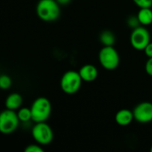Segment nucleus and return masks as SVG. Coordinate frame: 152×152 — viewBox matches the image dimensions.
Instances as JSON below:
<instances>
[{
  "mask_svg": "<svg viewBox=\"0 0 152 152\" xmlns=\"http://www.w3.org/2000/svg\"><path fill=\"white\" fill-rule=\"evenodd\" d=\"M38 18L44 21H53L61 14L60 4L56 0H40L36 8Z\"/></svg>",
  "mask_w": 152,
  "mask_h": 152,
  "instance_id": "nucleus-1",
  "label": "nucleus"
},
{
  "mask_svg": "<svg viewBox=\"0 0 152 152\" xmlns=\"http://www.w3.org/2000/svg\"><path fill=\"white\" fill-rule=\"evenodd\" d=\"M30 110L32 113V121L35 123L45 122L51 115L52 104L47 98L38 97L33 102Z\"/></svg>",
  "mask_w": 152,
  "mask_h": 152,
  "instance_id": "nucleus-2",
  "label": "nucleus"
},
{
  "mask_svg": "<svg viewBox=\"0 0 152 152\" xmlns=\"http://www.w3.org/2000/svg\"><path fill=\"white\" fill-rule=\"evenodd\" d=\"M82 82L83 80L78 71L69 70L62 75L60 86L61 91L66 94H74L79 91Z\"/></svg>",
  "mask_w": 152,
  "mask_h": 152,
  "instance_id": "nucleus-3",
  "label": "nucleus"
},
{
  "mask_svg": "<svg viewBox=\"0 0 152 152\" xmlns=\"http://www.w3.org/2000/svg\"><path fill=\"white\" fill-rule=\"evenodd\" d=\"M99 62L107 70L116 69L120 62L118 51L114 46H103L99 52Z\"/></svg>",
  "mask_w": 152,
  "mask_h": 152,
  "instance_id": "nucleus-4",
  "label": "nucleus"
},
{
  "mask_svg": "<svg viewBox=\"0 0 152 152\" xmlns=\"http://www.w3.org/2000/svg\"><path fill=\"white\" fill-rule=\"evenodd\" d=\"M31 135L34 141L42 145L46 146L53 140V132L52 127L45 122L36 123L31 131Z\"/></svg>",
  "mask_w": 152,
  "mask_h": 152,
  "instance_id": "nucleus-5",
  "label": "nucleus"
},
{
  "mask_svg": "<svg viewBox=\"0 0 152 152\" xmlns=\"http://www.w3.org/2000/svg\"><path fill=\"white\" fill-rule=\"evenodd\" d=\"M20 122L17 112L6 109L0 115V132L4 134H11L16 131Z\"/></svg>",
  "mask_w": 152,
  "mask_h": 152,
  "instance_id": "nucleus-6",
  "label": "nucleus"
},
{
  "mask_svg": "<svg viewBox=\"0 0 152 152\" xmlns=\"http://www.w3.org/2000/svg\"><path fill=\"white\" fill-rule=\"evenodd\" d=\"M151 42V34L145 26H139L133 29L130 36V43L137 51H143Z\"/></svg>",
  "mask_w": 152,
  "mask_h": 152,
  "instance_id": "nucleus-7",
  "label": "nucleus"
},
{
  "mask_svg": "<svg viewBox=\"0 0 152 152\" xmlns=\"http://www.w3.org/2000/svg\"><path fill=\"white\" fill-rule=\"evenodd\" d=\"M134 119L141 124H147L152 121V102H142L137 104L134 110Z\"/></svg>",
  "mask_w": 152,
  "mask_h": 152,
  "instance_id": "nucleus-8",
  "label": "nucleus"
},
{
  "mask_svg": "<svg viewBox=\"0 0 152 152\" xmlns=\"http://www.w3.org/2000/svg\"><path fill=\"white\" fill-rule=\"evenodd\" d=\"M78 72L82 80L87 83L94 82L98 77V69L93 64H86L82 66Z\"/></svg>",
  "mask_w": 152,
  "mask_h": 152,
  "instance_id": "nucleus-9",
  "label": "nucleus"
},
{
  "mask_svg": "<svg viewBox=\"0 0 152 152\" xmlns=\"http://www.w3.org/2000/svg\"><path fill=\"white\" fill-rule=\"evenodd\" d=\"M134 119V112L127 109H122L118 110L115 116V121L120 126H129Z\"/></svg>",
  "mask_w": 152,
  "mask_h": 152,
  "instance_id": "nucleus-10",
  "label": "nucleus"
},
{
  "mask_svg": "<svg viewBox=\"0 0 152 152\" xmlns=\"http://www.w3.org/2000/svg\"><path fill=\"white\" fill-rule=\"evenodd\" d=\"M22 102H23V99L20 94L12 93V94H10L5 99L4 105H5V108L8 110H17L20 108H21Z\"/></svg>",
  "mask_w": 152,
  "mask_h": 152,
  "instance_id": "nucleus-11",
  "label": "nucleus"
},
{
  "mask_svg": "<svg viewBox=\"0 0 152 152\" xmlns=\"http://www.w3.org/2000/svg\"><path fill=\"white\" fill-rule=\"evenodd\" d=\"M137 17L142 26H149L152 24V9L151 7L140 8Z\"/></svg>",
  "mask_w": 152,
  "mask_h": 152,
  "instance_id": "nucleus-12",
  "label": "nucleus"
},
{
  "mask_svg": "<svg viewBox=\"0 0 152 152\" xmlns=\"http://www.w3.org/2000/svg\"><path fill=\"white\" fill-rule=\"evenodd\" d=\"M99 39L103 46H113L116 42V37L110 30H103L100 34Z\"/></svg>",
  "mask_w": 152,
  "mask_h": 152,
  "instance_id": "nucleus-13",
  "label": "nucleus"
},
{
  "mask_svg": "<svg viewBox=\"0 0 152 152\" xmlns=\"http://www.w3.org/2000/svg\"><path fill=\"white\" fill-rule=\"evenodd\" d=\"M17 114L20 122L27 123L32 120V113H31L30 108H26V107L20 108L17 111Z\"/></svg>",
  "mask_w": 152,
  "mask_h": 152,
  "instance_id": "nucleus-14",
  "label": "nucleus"
},
{
  "mask_svg": "<svg viewBox=\"0 0 152 152\" xmlns=\"http://www.w3.org/2000/svg\"><path fill=\"white\" fill-rule=\"evenodd\" d=\"M12 86V79L8 75L3 74L0 77V87L3 90H7Z\"/></svg>",
  "mask_w": 152,
  "mask_h": 152,
  "instance_id": "nucleus-15",
  "label": "nucleus"
},
{
  "mask_svg": "<svg viewBox=\"0 0 152 152\" xmlns=\"http://www.w3.org/2000/svg\"><path fill=\"white\" fill-rule=\"evenodd\" d=\"M127 24L129 27H131L133 29L141 26V23L139 21V19L137 17V15H133V16H130L128 19H127Z\"/></svg>",
  "mask_w": 152,
  "mask_h": 152,
  "instance_id": "nucleus-16",
  "label": "nucleus"
},
{
  "mask_svg": "<svg viewBox=\"0 0 152 152\" xmlns=\"http://www.w3.org/2000/svg\"><path fill=\"white\" fill-rule=\"evenodd\" d=\"M25 152H44V149L40 144H30L25 149Z\"/></svg>",
  "mask_w": 152,
  "mask_h": 152,
  "instance_id": "nucleus-17",
  "label": "nucleus"
},
{
  "mask_svg": "<svg viewBox=\"0 0 152 152\" xmlns=\"http://www.w3.org/2000/svg\"><path fill=\"white\" fill-rule=\"evenodd\" d=\"M134 3L140 8L151 7L152 0H133Z\"/></svg>",
  "mask_w": 152,
  "mask_h": 152,
  "instance_id": "nucleus-18",
  "label": "nucleus"
},
{
  "mask_svg": "<svg viewBox=\"0 0 152 152\" xmlns=\"http://www.w3.org/2000/svg\"><path fill=\"white\" fill-rule=\"evenodd\" d=\"M145 71H146V73L150 77H152V57L151 58H149L148 61H146V64H145Z\"/></svg>",
  "mask_w": 152,
  "mask_h": 152,
  "instance_id": "nucleus-19",
  "label": "nucleus"
},
{
  "mask_svg": "<svg viewBox=\"0 0 152 152\" xmlns=\"http://www.w3.org/2000/svg\"><path fill=\"white\" fill-rule=\"evenodd\" d=\"M144 53H145V55L148 57V58H151L152 57V42H150L149 45L144 48Z\"/></svg>",
  "mask_w": 152,
  "mask_h": 152,
  "instance_id": "nucleus-20",
  "label": "nucleus"
},
{
  "mask_svg": "<svg viewBox=\"0 0 152 152\" xmlns=\"http://www.w3.org/2000/svg\"><path fill=\"white\" fill-rule=\"evenodd\" d=\"M56 1L58 2V4L60 5H66L68 4H69L71 0H56Z\"/></svg>",
  "mask_w": 152,
  "mask_h": 152,
  "instance_id": "nucleus-21",
  "label": "nucleus"
},
{
  "mask_svg": "<svg viewBox=\"0 0 152 152\" xmlns=\"http://www.w3.org/2000/svg\"><path fill=\"white\" fill-rule=\"evenodd\" d=\"M151 152H152V146H151Z\"/></svg>",
  "mask_w": 152,
  "mask_h": 152,
  "instance_id": "nucleus-22",
  "label": "nucleus"
}]
</instances>
